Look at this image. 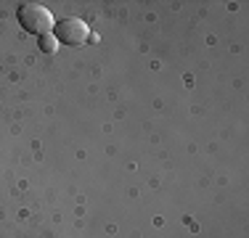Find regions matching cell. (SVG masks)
<instances>
[{"instance_id":"1","label":"cell","mask_w":249,"mask_h":238,"mask_svg":"<svg viewBox=\"0 0 249 238\" xmlns=\"http://www.w3.org/2000/svg\"><path fill=\"white\" fill-rule=\"evenodd\" d=\"M19 24L27 29V32L37 34V37H43V34H53V27H56V21H53V14L45 5L40 3H24L19 8Z\"/></svg>"},{"instance_id":"2","label":"cell","mask_w":249,"mask_h":238,"mask_svg":"<svg viewBox=\"0 0 249 238\" xmlns=\"http://www.w3.org/2000/svg\"><path fill=\"white\" fill-rule=\"evenodd\" d=\"M88 34H90V29H88V24L82 19H64V21H58L56 27H53V37H56L58 43L72 45V48L85 43Z\"/></svg>"},{"instance_id":"3","label":"cell","mask_w":249,"mask_h":238,"mask_svg":"<svg viewBox=\"0 0 249 238\" xmlns=\"http://www.w3.org/2000/svg\"><path fill=\"white\" fill-rule=\"evenodd\" d=\"M40 48H43L45 53H53L58 48V40L53 37V34H43V37H40Z\"/></svg>"}]
</instances>
